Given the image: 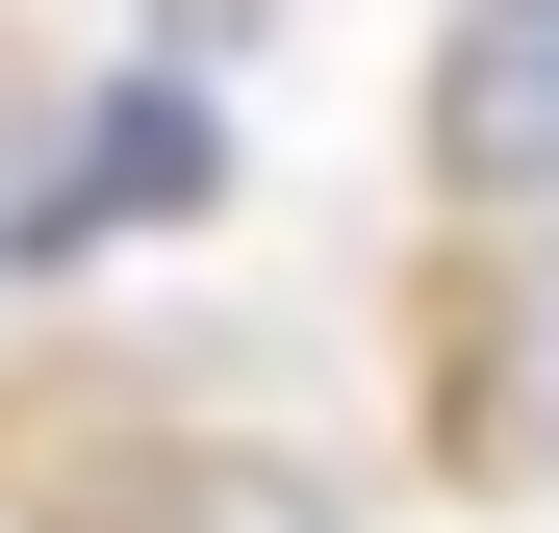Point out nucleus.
Segmentation results:
<instances>
[{
	"instance_id": "nucleus-2",
	"label": "nucleus",
	"mask_w": 559,
	"mask_h": 533,
	"mask_svg": "<svg viewBox=\"0 0 559 533\" xmlns=\"http://www.w3.org/2000/svg\"><path fill=\"white\" fill-rule=\"evenodd\" d=\"M432 432L484 483H559V204L509 229V305H484V355H432Z\"/></svg>"
},
{
	"instance_id": "nucleus-3",
	"label": "nucleus",
	"mask_w": 559,
	"mask_h": 533,
	"mask_svg": "<svg viewBox=\"0 0 559 533\" xmlns=\"http://www.w3.org/2000/svg\"><path fill=\"white\" fill-rule=\"evenodd\" d=\"M204 102H178V76H128V102H103V153H51V254H103V229H153V204H204ZM51 254H26V280H51Z\"/></svg>"
},
{
	"instance_id": "nucleus-1",
	"label": "nucleus",
	"mask_w": 559,
	"mask_h": 533,
	"mask_svg": "<svg viewBox=\"0 0 559 533\" xmlns=\"http://www.w3.org/2000/svg\"><path fill=\"white\" fill-rule=\"evenodd\" d=\"M432 178L484 229L559 204V0H457V26H432Z\"/></svg>"
},
{
	"instance_id": "nucleus-4",
	"label": "nucleus",
	"mask_w": 559,
	"mask_h": 533,
	"mask_svg": "<svg viewBox=\"0 0 559 533\" xmlns=\"http://www.w3.org/2000/svg\"><path fill=\"white\" fill-rule=\"evenodd\" d=\"M51 254V128H26V76H0V280Z\"/></svg>"
}]
</instances>
